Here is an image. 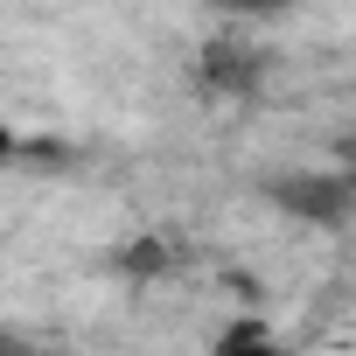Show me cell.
<instances>
[{
	"label": "cell",
	"instance_id": "cell-5",
	"mask_svg": "<svg viewBox=\"0 0 356 356\" xmlns=\"http://www.w3.org/2000/svg\"><path fill=\"white\" fill-rule=\"evenodd\" d=\"M22 154H29V140H22V133H15L8 119H0V175H8V168H15Z\"/></svg>",
	"mask_w": 356,
	"mask_h": 356
},
{
	"label": "cell",
	"instance_id": "cell-1",
	"mask_svg": "<svg viewBox=\"0 0 356 356\" xmlns=\"http://www.w3.org/2000/svg\"><path fill=\"white\" fill-rule=\"evenodd\" d=\"M266 203L307 231H342L356 217V175L349 168H286L266 182Z\"/></svg>",
	"mask_w": 356,
	"mask_h": 356
},
{
	"label": "cell",
	"instance_id": "cell-6",
	"mask_svg": "<svg viewBox=\"0 0 356 356\" xmlns=\"http://www.w3.org/2000/svg\"><path fill=\"white\" fill-rule=\"evenodd\" d=\"M342 168H349V175H356V133H349V140H342Z\"/></svg>",
	"mask_w": 356,
	"mask_h": 356
},
{
	"label": "cell",
	"instance_id": "cell-2",
	"mask_svg": "<svg viewBox=\"0 0 356 356\" xmlns=\"http://www.w3.org/2000/svg\"><path fill=\"white\" fill-rule=\"evenodd\" d=\"M259 77H266V56L259 49H238V42H210L203 49V84L217 98H245Z\"/></svg>",
	"mask_w": 356,
	"mask_h": 356
},
{
	"label": "cell",
	"instance_id": "cell-7",
	"mask_svg": "<svg viewBox=\"0 0 356 356\" xmlns=\"http://www.w3.org/2000/svg\"><path fill=\"white\" fill-rule=\"evenodd\" d=\"M0 356H15V342H0Z\"/></svg>",
	"mask_w": 356,
	"mask_h": 356
},
{
	"label": "cell",
	"instance_id": "cell-4",
	"mask_svg": "<svg viewBox=\"0 0 356 356\" xmlns=\"http://www.w3.org/2000/svg\"><path fill=\"white\" fill-rule=\"evenodd\" d=\"M224 15H238V22H273V15H286V8H300V0H217Z\"/></svg>",
	"mask_w": 356,
	"mask_h": 356
},
{
	"label": "cell",
	"instance_id": "cell-3",
	"mask_svg": "<svg viewBox=\"0 0 356 356\" xmlns=\"http://www.w3.org/2000/svg\"><path fill=\"white\" fill-rule=\"evenodd\" d=\"M210 356H293V349H286L266 321H231V328L210 342Z\"/></svg>",
	"mask_w": 356,
	"mask_h": 356
}]
</instances>
